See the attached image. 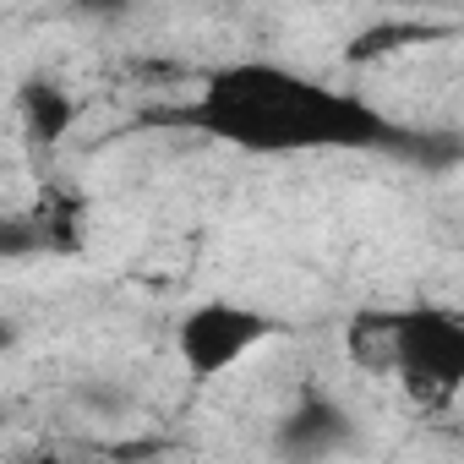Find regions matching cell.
<instances>
[{
  "instance_id": "1",
  "label": "cell",
  "mask_w": 464,
  "mask_h": 464,
  "mask_svg": "<svg viewBox=\"0 0 464 464\" xmlns=\"http://www.w3.org/2000/svg\"><path fill=\"white\" fill-rule=\"evenodd\" d=\"M164 121H180L224 148L263 153V159H295V153L442 159L431 137L399 126L388 110H377L355 88H334L285 61H224Z\"/></svg>"
},
{
  "instance_id": "2",
  "label": "cell",
  "mask_w": 464,
  "mask_h": 464,
  "mask_svg": "<svg viewBox=\"0 0 464 464\" xmlns=\"http://www.w3.org/2000/svg\"><path fill=\"white\" fill-rule=\"evenodd\" d=\"M350 355L366 372L399 377L420 410H448L464 393V312L437 301L361 312L350 328Z\"/></svg>"
},
{
  "instance_id": "3",
  "label": "cell",
  "mask_w": 464,
  "mask_h": 464,
  "mask_svg": "<svg viewBox=\"0 0 464 464\" xmlns=\"http://www.w3.org/2000/svg\"><path fill=\"white\" fill-rule=\"evenodd\" d=\"M279 334L285 323L274 312L229 301V295H208L175 317V361L186 366L191 382H213L224 372H236L246 355H257L263 344H274Z\"/></svg>"
},
{
  "instance_id": "4",
  "label": "cell",
  "mask_w": 464,
  "mask_h": 464,
  "mask_svg": "<svg viewBox=\"0 0 464 464\" xmlns=\"http://www.w3.org/2000/svg\"><path fill=\"white\" fill-rule=\"evenodd\" d=\"M361 442V420L328 388H301L290 410L274 420V459L279 464H334Z\"/></svg>"
},
{
  "instance_id": "5",
  "label": "cell",
  "mask_w": 464,
  "mask_h": 464,
  "mask_svg": "<svg viewBox=\"0 0 464 464\" xmlns=\"http://www.w3.org/2000/svg\"><path fill=\"white\" fill-rule=\"evenodd\" d=\"M88 246V202L72 186H44L28 213H12L0 224V257H77Z\"/></svg>"
},
{
  "instance_id": "6",
  "label": "cell",
  "mask_w": 464,
  "mask_h": 464,
  "mask_svg": "<svg viewBox=\"0 0 464 464\" xmlns=\"http://www.w3.org/2000/svg\"><path fill=\"white\" fill-rule=\"evenodd\" d=\"M12 110H17V126L34 148H61L66 131L77 126V93L50 72L23 77L17 93H12Z\"/></svg>"
},
{
  "instance_id": "7",
  "label": "cell",
  "mask_w": 464,
  "mask_h": 464,
  "mask_svg": "<svg viewBox=\"0 0 464 464\" xmlns=\"http://www.w3.org/2000/svg\"><path fill=\"white\" fill-rule=\"evenodd\" d=\"M17 464H66V459H61L55 448H34V453H23Z\"/></svg>"
}]
</instances>
